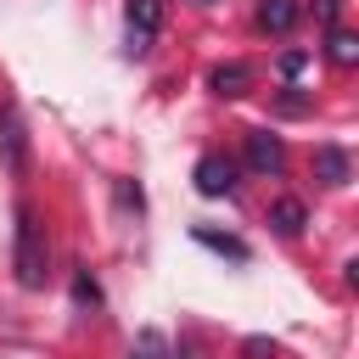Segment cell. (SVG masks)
Returning <instances> with one entry per match:
<instances>
[{
    "mask_svg": "<svg viewBox=\"0 0 359 359\" xmlns=\"http://www.w3.org/2000/svg\"><path fill=\"white\" fill-rule=\"evenodd\" d=\"M11 264H17V286L39 292L45 286V230L28 208H17V247H11Z\"/></svg>",
    "mask_w": 359,
    "mask_h": 359,
    "instance_id": "obj_1",
    "label": "cell"
},
{
    "mask_svg": "<svg viewBox=\"0 0 359 359\" xmlns=\"http://www.w3.org/2000/svg\"><path fill=\"white\" fill-rule=\"evenodd\" d=\"M0 168H11V174L28 168V129H22L17 107H0Z\"/></svg>",
    "mask_w": 359,
    "mask_h": 359,
    "instance_id": "obj_2",
    "label": "cell"
},
{
    "mask_svg": "<svg viewBox=\"0 0 359 359\" xmlns=\"http://www.w3.org/2000/svg\"><path fill=\"white\" fill-rule=\"evenodd\" d=\"M191 180H196L202 196H230V191H236V163H230L224 151H208V157H196Z\"/></svg>",
    "mask_w": 359,
    "mask_h": 359,
    "instance_id": "obj_3",
    "label": "cell"
},
{
    "mask_svg": "<svg viewBox=\"0 0 359 359\" xmlns=\"http://www.w3.org/2000/svg\"><path fill=\"white\" fill-rule=\"evenodd\" d=\"M247 168H252V174H280V168H286V146H280V135L252 129V135H247Z\"/></svg>",
    "mask_w": 359,
    "mask_h": 359,
    "instance_id": "obj_4",
    "label": "cell"
},
{
    "mask_svg": "<svg viewBox=\"0 0 359 359\" xmlns=\"http://www.w3.org/2000/svg\"><path fill=\"white\" fill-rule=\"evenodd\" d=\"M157 28H163V0H129V6H123V34L151 39Z\"/></svg>",
    "mask_w": 359,
    "mask_h": 359,
    "instance_id": "obj_5",
    "label": "cell"
},
{
    "mask_svg": "<svg viewBox=\"0 0 359 359\" xmlns=\"http://www.w3.org/2000/svg\"><path fill=\"white\" fill-rule=\"evenodd\" d=\"M247 84H252V67L247 62H219L208 73V90L213 95H247Z\"/></svg>",
    "mask_w": 359,
    "mask_h": 359,
    "instance_id": "obj_6",
    "label": "cell"
},
{
    "mask_svg": "<svg viewBox=\"0 0 359 359\" xmlns=\"http://www.w3.org/2000/svg\"><path fill=\"white\" fill-rule=\"evenodd\" d=\"M269 224H275V236H303L309 213H303L297 196H280V202H269Z\"/></svg>",
    "mask_w": 359,
    "mask_h": 359,
    "instance_id": "obj_7",
    "label": "cell"
},
{
    "mask_svg": "<svg viewBox=\"0 0 359 359\" xmlns=\"http://www.w3.org/2000/svg\"><path fill=\"white\" fill-rule=\"evenodd\" d=\"M297 0H258V28H269V34H286L292 22H297Z\"/></svg>",
    "mask_w": 359,
    "mask_h": 359,
    "instance_id": "obj_8",
    "label": "cell"
},
{
    "mask_svg": "<svg viewBox=\"0 0 359 359\" xmlns=\"http://www.w3.org/2000/svg\"><path fill=\"white\" fill-rule=\"evenodd\" d=\"M314 174H320L325 185H348V151H342V146H320V151H314Z\"/></svg>",
    "mask_w": 359,
    "mask_h": 359,
    "instance_id": "obj_9",
    "label": "cell"
},
{
    "mask_svg": "<svg viewBox=\"0 0 359 359\" xmlns=\"http://www.w3.org/2000/svg\"><path fill=\"white\" fill-rule=\"evenodd\" d=\"M202 247H213V252H224V258H236V264H247V241L241 236H224V230H208V224H196L191 230Z\"/></svg>",
    "mask_w": 359,
    "mask_h": 359,
    "instance_id": "obj_10",
    "label": "cell"
},
{
    "mask_svg": "<svg viewBox=\"0 0 359 359\" xmlns=\"http://www.w3.org/2000/svg\"><path fill=\"white\" fill-rule=\"evenodd\" d=\"M325 56H331L337 67H353V62H359V34H348V28H331V39H325Z\"/></svg>",
    "mask_w": 359,
    "mask_h": 359,
    "instance_id": "obj_11",
    "label": "cell"
},
{
    "mask_svg": "<svg viewBox=\"0 0 359 359\" xmlns=\"http://www.w3.org/2000/svg\"><path fill=\"white\" fill-rule=\"evenodd\" d=\"M129 359H168V342H163V331H140L135 342H129Z\"/></svg>",
    "mask_w": 359,
    "mask_h": 359,
    "instance_id": "obj_12",
    "label": "cell"
},
{
    "mask_svg": "<svg viewBox=\"0 0 359 359\" xmlns=\"http://www.w3.org/2000/svg\"><path fill=\"white\" fill-rule=\"evenodd\" d=\"M73 303H79V309H101V286H95L84 269L73 275Z\"/></svg>",
    "mask_w": 359,
    "mask_h": 359,
    "instance_id": "obj_13",
    "label": "cell"
},
{
    "mask_svg": "<svg viewBox=\"0 0 359 359\" xmlns=\"http://www.w3.org/2000/svg\"><path fill=\"white\" fill-rule=\"evenodd\" d=\"M275 67H280V79H297V73L309 67V50H280V62H275Z\"/></svg>",
    "mask_w": 359,
    "mask_h": 359,
    "instance_id": "obj_14",
    "label": "cell"
},
{
    "mask_svg": "<svg viewBox=\"0 0 359 359\" xmlns=\"http://www.w3.org/2000/svg\"><path fill=\"white\" fill-rule=\"evenodd\" d=\"M241 359H275V342L269 337H247L241 342Z\"/></svg>",
    "mask_w": 359,
    "mask_h": 359,
    "instance_id": "obj_15",
    "label": "cell"
},
{
    "mask_svg": "<svg viewBox=\"0 0 359 359\" xmlns=\"http://www.w3.org/2000/svg\"><path fill=\"white\" fill-rule=\"evenodd\" d=\"M118 202H123V208H135V213L146 208V196H140V185H135V180H118Z\"/></svg>",
    "mask_w": 359,
    "mask_h": 359,
    "instance_id": "obj_16",
    "label": "cell"
},
{
    "mask_svg": "<svg viewBox=\"0 0 359 359\" xmlns=\"http://www.w3.org/2000/svg\"><path fill=\"white\" fill-rule=\"evenodd\" d=\"M314 17H320L325 28H337V17H342V0H314Z\"/></svg>",
    "mask_w": 359,
    "mask_h": 359,
    "instance_id": "obj_17",
    "label": "cell"
},
{
    "mask_svg": "<svg viewBox=\"0 0 359 359\" xmlns=\"http://www.w3.org/2000/svg\"><path fill=\"white\" fill-rule=\"evenodd\" d=\"M168 359H174V353H168ZM180 359H185V353H180Z\"/></svg>",
    "mask_w": 359,
    "mask_h": 359,
    "instance_id": "obj_18",
    "label": "cell"
}]
</instances>
